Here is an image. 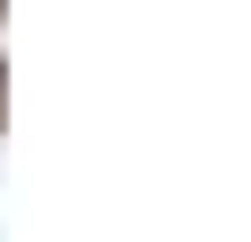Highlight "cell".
Listing matches in <instances>:
<instances>
[{"mask_svg":"<svg viewBox=\"0 0 251 242\" xmlns=\"http://www.w3.org/2000/svg\"><path fill=\"white\" fill-rule=\"evenodd\" d=\"M0 126H9V72H0Z\"/></svg>","mask_w":251,"mask_h":242,"instance_id":"cell-1","label":"cell"},{"mask_svg":"<svg viewBox=\"0 0 251 242\" xmlns=\"http://www.w3.org/2000/svg\"><path fill=\"white\" fill-rule=\"evenodd\" d=\"M0 9H9V0H0Z\"/></svg>","mask_w":251,"mask_h":242,"instance_id":"cell-2","label":"cell"}]
</instances>
